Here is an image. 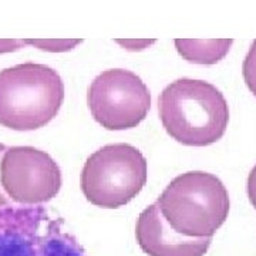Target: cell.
<instances>
[{"mask_svg": "<svg viewBox=\"0 0 256 256\" xmlns=\"http://www.w3.org/2000/svg\"><path fill=\"white\" fill-rule=\"evenodd\" d=\"M158 112L168 136L186 146H206L224 137L229 122L228 102L208 82L178 78L158 98Z\"/></svg>", "mask_w": 256, "mask_h": 256, "instance_id": "obj_1", "label": "cell"}, {"mask_svg": "<svg viewBox=\"0 0 256 256\" xmlns=\"http://www.w3.org/2000/svg\"><path fill=\"white\" fill-rule=\"evenodd\" d=\"M64 101L60 74L46 64L23 63L0 72V126L34 131L57 117Z\"/></svg>", "mask_w": 256, "mask_h": 256, "instance_id": "obj_2", "label": "cell"}, {"mask_svg": "<svg viewBox=\"0 0 256 256\" xmlns=\"http://www.w3.org/2000/svg\"><path fill=\"white\" fill-rule=\"evenodd\" d=\"M156 204L166 224L188 238H212L228 220L225 185L204 171L178 175L166 185Z\"/></svg>", "mask_w": 256, "mask_h": 256, "instance_id": "obj_3", "label": "cell"}, {"mask_svg": "<svg viewBox=\"0 0 256 256\" xmlns=\"http://www.w3.org/2000/svg\"><path fill=\"white\" fill-rule=\"evenodd\" d=\"M148 178L146 156L130 144L101 146L87 158L82 172V191L92 205L116 210L132 201Z\"/></svg>", "mask_w": 256, "mask_h": 256, "instance_id": "obj_4", "label": "cell"}, {"mask_svg": "<svg viewBox=\"0 0 256 256\" xmlns=\"http://www.w3.org/2000/svg\"><path fill=\"white\" fill-rule=\"evenodd\" d=\"M63 224L42 205L0 208V256H87Z\"/></svg>", "mask_w": 256, "mask_h": 256, "instance_id": "obj_5", "label": "cell"}, {"mask_svg": "<svg viewBox=\"0 0 256 256\" xmlns=\"http://www.w3.org/2000/svg\"><path fill=\"white\" fill-rule=\"evenodd\" d=\"M87 104L101 127L110 131L136 128L151 110V92L137 74L126 68L100 73L87 90Z\"/></svg>", "mask_w": 256, "mask_h": 256, "instance_id": "obj_6", "label": "cell"}, {"mask_svg": "<svg viewBox=\"0 0 256 256\" xmlns=\"http://www.w3.org/2000/svg\"><path fill=\"white\" fill-rule=\"evenodd\" d=\"M62 170L46 151L34 146H9L0 161V184L20 205H40L57 196Z\"/></svg>", "mask_w": 256, "mask_h": 256, "instance_id": "obj_7", "label": "cell"}, {"mask_svg": "<svg viewBox=\"0 0 256 256\" xmlns=\"http://www.w3.org/2000/svg\"><path fill=\"white\" fill-rule=\"evenodd\" d=\"M140 248L150 256H204L212 238H188L176 234L164 220L158 204L140 214L136 225Z\"/></svg>", "mask_w": 256, "mask_h": 256, "instance_id": "obj_8", "label": "cell"}, {"mask_svg": "<svg viewBox=\"0 0 256 256\" xmlns=\"http://www.w3.org/2000/svg\"><path fill=\"white\" fill-rule=\"evenodd\" d=\"M234 40H175L178 53L190 63L215 64L228 54Z\"/></svg>", "mask_w": 256, "mask_h": 256, "instance_id": "obj_9", "label": "cell"}, {"mask_svg": "<svg viewBox=\"0 0 256 256\" xmlns=\"http://www.w3.org/2000/svg\"><path fill=\"white\" fill-rule=\"evenodd\" d=\"M242 73H244V80L246 82L248 88L256 97V40H254V43L244 60Z\"/></svg>", "mask_w": 256, "mask_h": 256, "instance_id": "obj_10", "label": "cell"}, {"mask_svg": "<svg viewBox=\"0 0 256 256\" xmlns=\"http://www.w3.org/2000/svg\"><path fill=\"white\" fill-rule=\"evenodd\" d=\"M248 196L249 201L254 205V208L256 210V165L252 168L250 174L248 176V185H246Z\"/></svg>", "mask_w": 256, "mask_h": 256, "instance_id": "obj_11", "label": "cell"}, {"mask_svg": "<svg viewBox=\"0 0 256 256\" xmlns=\"http://www.w3.org/2000/svg\"><path fill=\"white\" fill-rule=\"evenodd\" d=\"M4 151H6V146L0 142V156H2ZM6 205H9V196L0 190V208H2V206H6Z\"/></svg>", "mask_w": 256, "mask_h": 256, "instance_id": "obj_12", "label": "cell"}]
</instances>
